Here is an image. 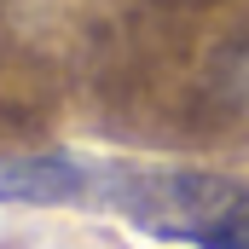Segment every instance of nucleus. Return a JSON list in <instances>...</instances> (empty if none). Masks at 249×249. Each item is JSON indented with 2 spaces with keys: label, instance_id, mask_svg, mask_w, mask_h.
I'll use <instances>...</instances> for the list:
<instances>
[{
  "label": "nucleus",
  "instance_id": "obj_1",
  "mask_svg": "<svg viewBox=\"0 0 249 249\" xmlns=\"http://www.w3.org/2000/svg\"><path fill=\"white\" fill-rule=\"evenodd\" d=\"M87 197L186 249H249V180L209 168H87Z\"/></svg>",
  "mask_w": 249,
  "mask_h": 249
},
{
  "label": "nucleus",
  "instance_id": "obj_2",
  "mask_svg": "<svg viewBox=\"0 0 249 249\" xmlns=\"http://www.w3.org/2000/svg\"><path fill=\"white\" fill-rule=\"evenodd\" d=\"M87 197V168L70 157H0V209L6 203H75Z\"/></svg>",
  "mask_w": 249,
  "mask_h": 249
}]
</instances>
